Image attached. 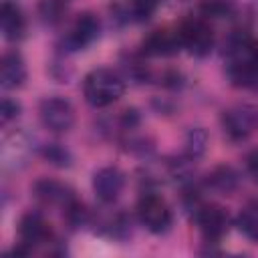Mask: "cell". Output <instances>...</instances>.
Returning <instances> with one entry per match:
<instances>
[{"instance_id":"obj_6","label":"cell","mask_w":258,"mask_h":258,"mask_svg":"<svg viewBox=\"0 0 258 258\" xmlns=\"http://www.w3.org/2000/svg\"><path fill=\"white\" fill-rule=\"evenodd\" d=\"M101 34V20L93 12H81L60 38V48L64 52H79L91 46Z\"/></svg>"},{"instance_id":"obj_4","label":"cell","mask_w":258,"mask_h":258,"mask_svg":"<svg viewBox=\"0 0 258 258\" xmlns=\"http://www.w3.org/2000/svg\"><path fill=\"white\" fill-rule=\"evenodd\" d=\"M135 212H137L139 224L145 230H149L151 234L167 232L169 226H171V220H173L169 204L159 194H153V191H147V194H143L139 198Z\"/></svg>"},{"instance_id":"obj_19","label":"cell","mask_w":258,"mask_h":258,"mask_svg":"<svg viewBox=\"0 0 258 258\" xmlns=\"http://www.w3.org/2000/svg\"><path fill=\"white\" fill-rule=\"evenodd\" d=\"M200 16H204L206 20L230 18L234 16V4L230 0H204L200 4Z\"/></svg>"},{"instance_id":"obj_9","label":"cell","mask_w":258,"mask_h":258,"mask_svg":"<svg viewBox=\"0 0 258 258\" xmlns=\"http://www.w3.org/2000/svg\"><path fill=\"white\" fill-rule=\"evenodd\" d=\"M123 187H125V173L115 165L101 167L93 173V191H95L97 200L105 206L115 204L119 200Z\"/></svg>"},{"instance_id":"obj_18","label":"cell","mask_w":258,"mask_h":258,"mask_svg":"<svg viewBox=\"0 0 258 258\" xmlns=\"http://www.w3.org/2000/svg\"><path fill=\"white\" fill-rule=\"evenodd\" d=\"M73 0H38V16L44 24H58Z\"/></svg>"},{"instance_id":"obj_10","label":"cell","mask_w":258,"mask_h":258,"mask_svg":"<svg viewBox=\"0 0 258 258\" xmlns=\"http://www.w3.org/2000/svg\"><path fill=\"white\" fill-rule=\"evenodd\" d=\"M181 50V38L177 28H157L141 42L143 56H173Z\"/></svg>"},{"instance_id":"obj_3","label":"cell","mask_w":258,"mask_h":258,"mask_svg":"<svg viewBox=\"0 0 258 258\" xmlns=\"http://www.w3.org/2000/svg\"><path fill=\"white\" fill-rule=\"evenodd\" d=\"M181 48H185L191 56L204 58L214 48V28L210 20L204 16H189L177 26Z\"/></svg>"},{"instance_id":"obj_7","label":"cell","mask_w":258,"mask_h":258,"mask_svg":"<svg viewBox=\"0 0 258 258\" xmlns=\"http://www.w3.org/2000/svg\"><path fill=\"white\" fill-rule=\"evenodd\" d=\"M220 125L224 135L232 141H244L250 137V133L258 125V109L250 105H234L222 111L220 115Z\"/></svg>"},{"instance_id":"obj_20","label":"cell","mask_w":258,"mask_h":258,"mask_svg":"<svg viewBox=\"0 0 258 258\" xmlns=\"http://www.w3.org/2000/svg\"><path fill=\"white\" fill-rule=\"evenodd\" d=\"M40 153L54 167H71V163H73L71 151L67 147H62L60 143H46V145H42Z\"/></svg>"},{"instance_id":"obj_17","label":"cell","mask_w":258,"mask_h":258,"mask_svg":"<svg viewBox=\"0 0 258 258\" xmlns=\"http://www.w3.org/2000/svg\"><path fill=\"white\" fill-rule=\"evenodd\" d=\"M208 131L204 127H194L187 131L185 135V147H183V157L189 159V161H196L200 159L206 149H208Z\"/></svg>"},{"instance_id":"obj_2","label":"cell","mask_w":258,"mask_h":258,"mask_svg":"<svg viewBox=\"0 0 258 258\" xmlns=\"http://www.w3.org/2000/svg\"><path fill=\"white\" fill-rule=\"evenodd\" d=\"M18 238H20V246L12 250L14 254H32L34 248L54 242V234H52L50 224L36 210H30L20 218Z\"/></svg>"},{"instance_id":"obj_14","label":"cell","mask_w":258,"mask_h":258,"mask_svg":"<svg viewBox=\"0 0 258 258\" xmlns=\"http://www.w3.org/2000/svg\"><path fill=\"white\" fill-rule=\"evenodd\" d=\"M30 151L32 145L24 133H12L2 145V157L6 165H24Z\"/></svg>"},{"instance_id":"obj_12","label":"cell","mask_w":258,"mask_h":258,"mask_svg":"<svg viewBox=\"0 0 258 258\" xmlns=\"http://www.w3.org/2000/svg\"><path fill=\"white\" fill-rule=\"evenodd\" d=\"M28 77L24 56L18 50H8L0 60V85L4 91H16L24 85Z\"/></svg>"},{"instance_id":"obj_16","label":"cell","mask_w":258,"mask_h":258,"mask_svg":"<svg viewBox=\"0 0 258 258\" xmlns=\"http://www.w3.org/2000/svg\"><path fill=\"white\" fill-rule=\"evenodd\" d=\"M236 228L244 238L258 244V200H250L236 216Z\"/></svg>"},{"instance_id":"obj_15","label":"cell","mask_w":258,"mask_h":258,"mask_svg":"<svg viewBox=\"0 0 258 258\" xmlns=\"http://www.w3.org/2000/svg\"><path fill=\"white\" fill-rule=\"evenodd\" d=\"M206 185L222 196H230L236 187H238V173L230 167V165H220L214 171L208 173L206 177Z\"/></svg>"},{"instance_id":"obj_25","label":"cell","mask_w":258,"mask_h":258,"mask_svg":"<svg viewBox=\"0 0 258 258\" xmlns=\"http://www.w3.org/2000/svg\"><path fill=\"white\" fill-rule=\"evenodd\" d=\"M177 2H185V0H177Z\"/></svg>"},{"instance_id":"obj_11","label":"cell","mask_w":258,"mask_h":258,"mask_svg":"<svg viewBox=\"0 0 258 258\" xmlns=\"http://www.w3.org/2000/svg\"><path fill=\"white\" fill-rule=\"evenodd\" d=\"M32 194H34V198H36L42 206L60 208V210H64V208L77 198L75 191H73L67 183L56 181V179H48V177H42V179L34 181Z\"/></svg>"},{"instance_id":"obj_22","label":"cell","mask_w":258,"mask_h":258,"mask_svg":"<svg viewBox=\"0 0 258 258\" xmlns=\"http://www.w3.org/2000/svg\"><path fill=\"white\" fill-rule=\"evenodd\" d=\"M22 107L16 99H10V97H4L2 103H0V123L2 125H8L12 119H16L20 115Z\"/></svg>"},{"instance_id":"obj_23","label":"cell","mask_w":258,"mask_h":258,"mask_svg":"<svg viewBox=\"0 0 258 258\" xmlns=\"http://www.w3.org/2000/svg\"><path fill=\"white\" fill-rule=\"evenodd\" d=\"M246 171H248V175L258 183V147L252 149V151L246 155Z\"/></svg>"},{"instance_id":"obj_1","label":"cell","mask_w":258,"mask_h":258,"mask_svg":"<svg viewBox=\"0 0 258 258\" xmlns=\"http://www.w3.org/2000/svg\"><path fill=\"white\" fill-rule=\"evenodd\" d=\"M125 89H127L125 77L109 67L93 69L83 79V97L95 109H103L117 103L125 95Z\"/></svg>"},{"instance_id":"obj_13","label":"cell","mask_w":258,"mask_h":258,"mask_svg":"<svg viewBox=\"0 0 258 258\" xmlns=\"http://www.w3.org/2000/svg\"><path fill=\"white\" fill-rule=\"evenodd\" d=\"M0 28L6 40L18 42L26 34V18L16 0H2L0 6Z\"/></svg>"},{"instance_id":"obj_8","label":"cell","mask_w":258,"mask_h":258,"mask_svg":"<svg viewBox=\"0 0 258 258\" xmlns=\"http://www.w3.org/2000/svg\"><path fill=\"white\" fill-rule=\"evenodd\" d=\"M40 123L52 133H67L75 125V109L69 99L60 95L44 97L38 105Z\"/></svg>"},{"instance_id":"obj_24","label":"cell","mask_w":258,"mask_h":258,"mask_svg":"<svg viewBox=\"0 0 258 258\" xmlns=\"http://www.w3.org/2000/svg\"><path fill=\"white\" fill-rule=\"evenodd\" d=\"M246 54H248L250 62L254 64V69L258 71V40H256V38H252V40L248 42V46H246Z\"/></svg>"},{"instance_id":"obj_21","label":"cell","mask_w":258,"mask_h":258,"mask_svg":"<svg viewBox=\"0 0 258 258\" xmlns=\"http://www.w3.org/2000/svg\"><path fill=\"white\" fill-rule=\"evenodd\" d=\"M159 6H161V0H127V10L133 20L151 18Z\"/></svg>"},{"instance_id":"obj_5","label":"cell","mask_w":258,"mask_h":258,"mask_svg":"<svg viewBox=\"0 0 258 258\" xmlns=\"http://www.w3.org/2000/svg\"><path fill=\"white\" fill-rule=\"evenodd\" d=\"M191 216H194V222L200 228L202 236L208 242L222 240L230 230V214L218 204L200 200L191 206Z\"/></svg>"}]
</instances>
